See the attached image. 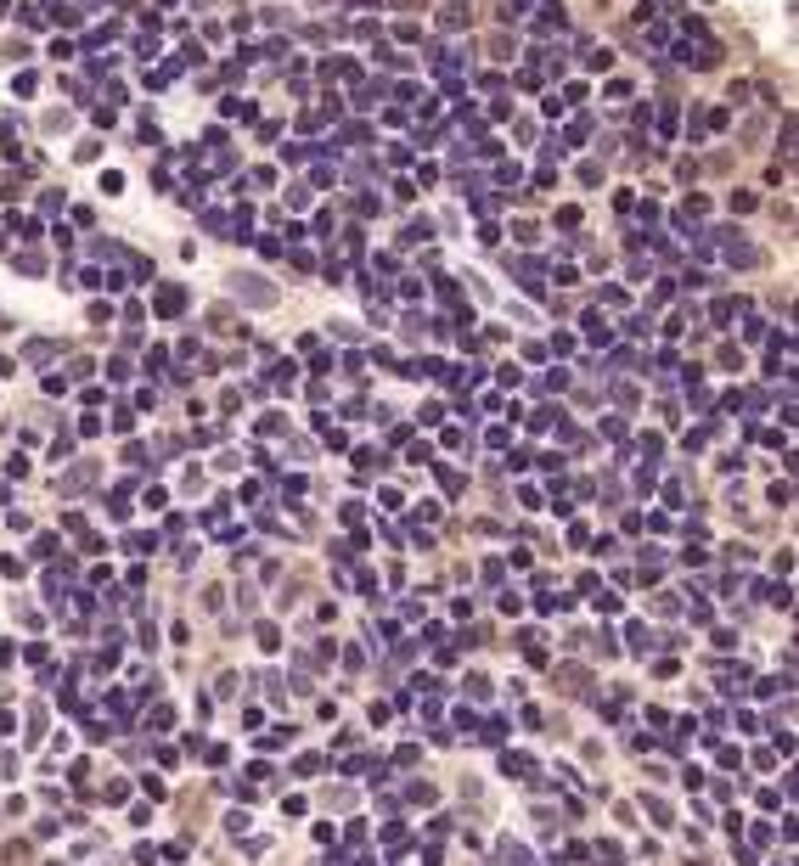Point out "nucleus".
I'll return each instance as SVG.
<instances>
[{"mask_svg":"<svg viewBox=\"0 0 799 866\" xmlns=\"http://www.w3.org/2000/svg\"><path fill=\"white\" fill-rule=\"evenodd\" d=\"M585 338H591V343H597V338H608V326H603V315H585Z\"/></svg>","mask_w":799,"mask_h":866,"instance_id":"39448f33","label":"nucleus"},{"mask_svg":"<svg viewBox=\"0 0 799 866\" xmlns=\"http://www.w3.org/2000/svg\"><path fill=\"white\" fill-rule=\"evenodd\" d=\"M6 371H12V360H6V355H0V377H6Z\"/></svg>","mask_w":799,"mask_h":866,"instance_id":"423d86ee","label":"nucleus"},{"mask_svg":"<svg viewBox=\"0 0 799 866\" xmlns=\"http://www.w3.org/2000/svg\"><path fill=\"white\" fill-rule=\"evenodd\" d=\"M102 192H107V197H118V192H124V175H118V169H107V175H102Z\"/></svg>","mask_w":799,"mask_h":866,"instance_id":"20e7f679","label":"nucleus"},{"mask_svg":"<svg viewBox=\"0 0 799 866\" xmlns=\"http://www.w3.org/2000/svg\"><path fill=\"white\" fill-rule=\"evenodd\" d=\"M231 293H237V298H248V304H270V298H276V287H270V282H254V276H237V282H231Z\"/></svg>","mask_w":799,"mask_h":866,"instance_id":"f257e3e1","label":"nucleus"},{"mask_svg":"<svg viewBox=\"0 0 799 866\" xmlns=\"http://www.w3.org/2000/svg\"><path fill=\"white\" fill-rule=\"evenodd\" d=\"M152 304H158V315H181L186 310V287H158Z\"/></svg>","mask_w":799,"mask_h":866,"instance_id":"f03ea898","label":"nucleus"},{"mask_svg":"<svg viewBox=\"0 0 799 866\" xmlns=\"http://www.w3.org/2000/svg\"><path fill=\"white\" fill-rule=\"evenodd\" d=\"M439 28H468V6H445L439 12Z\"/></svg>","mask_w":799,"mask_h":866,"instance_id":"7ed1b4c3","label":"nucleus"}]
</instances>
